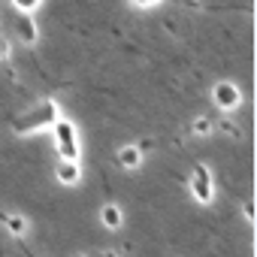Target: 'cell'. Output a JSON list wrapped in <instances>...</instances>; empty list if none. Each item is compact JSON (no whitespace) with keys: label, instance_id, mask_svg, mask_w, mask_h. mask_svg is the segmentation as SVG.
<instances>
[{"label":"cell","instance_id":"obj_15","mask_svg":"<svg viewBox=\"0 0 257 257\" xmlns=\"http://www.w3.org/2000/svg\"><path fill=\"white\" fill-rule=\"evenodd\" d=\"M100 257H121V254H118V251H103Z\"/></svg>","mask_w":257,"mask_h":257},{"label":"cell","instance_id":"obj_17","mask_svg":"<svg viewBox=\"0 0 257 257\" xmlns=\"http://www.w3.org/2000/svg\"><path fill=\"white\" fill-rule=\"evenodd\" d=\"M76 257H85V254H76Z\"/></svg>","mask_w":257,"mask_h":257},{"label":"cell","instance_id":"obj_8","mask_svg":"<svg viewBox=\"0 0 257 257\" xmlns=\"http://www.w3.org/2000/svg\"><path fill=\"white\" fill-rule=\"evenodd\" d=\"M100 221H103L106 230H118V227L124 224V212H121V206H118V203H106V206L100 209Z\"/></svg>","mask_w":257,"mask_h":257},{"label":"cell","instance_id":"obj_6","mask_svg":"<svg viewBox=\"0 0 257 257\" xmlns=\"http://www.w3.org/2000/svg\"><path fill=\"white\" fill-rule=\"evenodd\" d=\"M55 176H58L61 185H79V182H82V167H79L76 161H58Z\"/></svg>","mask_w":257,"mask_h":257},{"label":"cell","instance_id":"obj_5","mask_svg":"<svg viewBox=\"0 0 257 257\" xmlns=\"http://www.w3.org/2000/svg\"><path fill=\"white\" fill-rule=\"evenodd\" d=\"M115 164L121 170H137L143 164V146H121L115 152Z\"/></svg>","mask_w":257,"mask_h":257},{"label":"cell","instance_id":"obj_4","mask_svg":"<svg viewBox=\"0 0 257 257\" xmlns=\"http://www.w3.org/2000/svg\"><path fill=\"white\" fill-rule=\"evenodd\" d=\"M212 103H215L221 112H233V109H239V103H242V91H239L233 82H215V85H212Z\"/></svg>","mask_w":257,"mask_h":257},{"label":"cell","instance_id":"obj_3","mask_svg":"<svg viewBox=\"0 0 257 257\" xmlns=\"http://www.w3.org/2000/svg\"><path fill=\"white\" fill-rule=\"evenodd\" d=\"M191 197L200 203V206H209L215 200V179H212V170L206 164H194V173H191Z\"/></svg>","mask_w":257,"mask_h":257},{"label":"cell","instance_id":"obj_13","mask_svg":"<svg viewBox=\"0 0 257 257\" xmlns=\"http://www.w3.org/2000/svg\"><path fill=\"white\" fill-rule=\"evenodd\" d=\"M0 61H10V43L4 34H0Z\"/></svg>","mask_w":257,"mask_h":257},{"label":"cell","instance_id":"obj_9","mask_svg":"<svg viewBox=\"0 0 257 257\" xmlns=\"http://www.w3.org/2000/svg\"><path fill=\"white\" fill-rule=\"evenodd\" d=\"M0 224H4L13 236H25V230H28V221H25V215H19V212H0Z\"/></svg>","mask_w":257,"mask_h":257},{"label":"cell","instance_id":"obj_2","mask_svg":"<svg viewBox=\"0 0 257 257\" xmlns=\"http://www.w3.org/2000/svg\"><path fill=\"white\" fill-rule=\"evenodd\" d=\"M52 134H55V149H58V161H76L82 158V149H79V134H76V124L70 118H58L52 124Z\"/></svg>","mask_w":257,"mask_h":257},{"label":"cell","instance_id":"obj_10","mask_svg":"<svg viewBox=\"0 0 257 257\" xmlns=\"http://www.w3.org/2000/svg\"><path fill=\"white\" fill-rule=\"evenodd\" d=\"M212 131H215V121H212V118H206V115H203V118H197V121L191 124V134H194V137H209Z\"/></svg>","mask_w":257,"mask_h":257},{"label":"cell","instance_id":"obj_16","mask_svg":"<svg viewBox=\"0 0 257 257\" xmlns=\"http://www.w3.org/2000/svg\"><path fill=\"white\" fill-rule=\"evenodd\" d=\"M25 254H28V257H34V254H31V251H28V248H25Z\"/></svg>","mask_w":257,"mask_h":257},{"label":"cell","instance_id":"obj_11","mask_svg":"<svg viewBox=\"0 0 257 257\" xmlns=\"http://www.w3.org/2000/svg\"><path fill=\"white\" fill-rule=\"evenodd\" d=\"M10 4L16 7V13H19V16H34V13L40 10L43 0H10Z\"/></svg>","mask_w":257,"mask_h":257},{"label":"cell","instance_id":"obj_12","mask_svg":"<svg viewBox=\"0 0 257 257\" xmlns=\"http://www.w3.org/2000/svg\"><path fill=\"white\" fill-rule=\"evenodd\" d=\"M134 7H140V10H155V7H161L164 0H131Z\"/></svg>","mask_w":257,"mask_h":257},{"label":"cell","instance_id":"obj_14","mask_svg":"<svg viewBox=\"0 0 257 257\" xmlns=\"http://www.w3.org/2000/svg\"><path fill=\"white\" fill-rule=\"evenodd\" d=\"M242 215H245V221H254V203H242Z\"/></svg>","mask_w":257,"mask_h":257},{"label":"cell","instance_id":"obj_1","mask_svg":"<svg viewBox=\"0 0 257 257\" xmlns=\"http://www.w3.org/2000/svg\"><path fill=\"white\" fill-rule=\"evenodd\" d=\"M58 118H61V106H58V100L43 97V100H37L31 109H25L22 115L13 118V134H16V137L40 134V131H46V127H52Z\"/></svg>","mask_w":257,"mask_h":257},{"label":"cell","instance_id":"obj_7","mask_svg":"<svg viewBox=\"0 0 257 257\" xmlns=\"http://www.w3.org/2000/svg\"><path fill=\"white\" fill-rule=\"evenodd\" d=\"M16 34L25 46H34L37 43V25H34V16H19L16 19Z\"/></svg>","mask_w":257,"mask_h":257}]
</instances>
